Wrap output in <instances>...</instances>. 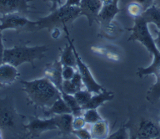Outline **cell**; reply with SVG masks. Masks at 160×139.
<instances>
[{
	"label": "cell",
	"mask_w": 160,
	"mask_h": 139,
	"mask_svg": "<svg viewBox=\"0 0 160 139\" xmlns=\"http://www.w3.org/2000/svg\"><path fill=\"white\" fill-rule=\"evenodd\" d=\"M148 22L142 15L134 18V24L132 28L128 29L131 31L128 41H138L150 54L153 56L152 64L146 68L140 67L138 69L137 76L139 77L147 76L148 75H157L160 73V52L156 47L154 39L152 38L148 27Z\"/></svg>",
	"instance_id": "1"
},
{
	"label": "cell",
	"mask_w": 160,
	"mask_h": 139,
	"mask_svg": "<svg viewBox=\"0 0 160 139\" xmlns=\"http://www.w3.org/2000/svg\"><path fill=\"white\" fill-rule=\"evenodd\" d=\"M28 101L35 107L48 108L61 96V92L46 77L31 81H21Z\"/></svg>",
	"instance_id": "2"
},
{
	"label": "cell",
	"mask_w": 160,
	"mask_h": 139,
	"mask_svg": "<svg viewBox=\"0 0 160 139\" xmlns=\"http://www.w3.org/2000/svg\"><path fill=\"white\" fill-rule=\"evenodd\" d=\"M81 15L79 6H67L63 4L54 10L51 11L48 15L38 19V30L47 29L51 32L54 29H63L74 22Z\"/></svg>",
	"instance_id": "3"
},
{
	"label": "cell",
	"mask_w": 160,
	"mask_h": 139,
	"mask_svg": "<svg viewBox=\"0 0 160 139\" xmlns=\"http://www.w3.org/2000/svg\"><path fill=\"white\" fill-rule=\"evenodd\" d=\"M48 51L46 45L29 46L18 45L10 49H4L3 61L5 63L11 64L12 66H21L22 64L28 62L34 67L35 60H40L45 56Z\"/></svg>",
	"instance_id": "4"
},
{
	"label": "cell",
	"mask_w": 160,
	"mask_h": 139,
	"mask_svg": "<svg viewBox=\"0 0 160 139\" xmlns=\"http://www.w3.org/2000/svg\"><path fill=\"white\" fill-rule=\"evenodd\" d=\"M0 29H14L18 32H34L38 31L36 21H31L21 13H13L0 16Z\"/></svg>",
	"instance_id": "5"
},
{
	"label": "cell",
	"mask_w": 160,
	"mask_h": 139,
	"mask_svg": "<svg viewBox=\"0 0 160 139\" xmlns=\"http://www.w3.org/2000/svg\"><path fill=\"white\" fill-rule=\"evenodd\" d=\"M63 30H64L65 34H66V38H67L68 43L71 45V46L73 49V51H74L75 56H76V61H77V70L78 71L80 75H81L85 89H87L88 91H89L92 93H99V92L102 91L104 90V87L95 81V79L93 78V76H92V73L90 71V69L82 61V58L80 57L79 54L78 52L77 49H76L75 45L72 43V40H70L69 31L68 29V27H64Z\"/></svg>",
	"instance_id": "6"
},
{
	"label": "cell",
	"mask_w": 160,
	"mask_h": 139,
	"mask_svg": "<svg viewBox=\"0 0 160 139\" xmlns=\"http://www.w3.org/2000/svg\"><path fill=\"white\" fill-rule=\"evenodd\" d=\"M23 129L27 131V136L31 138H37L46 131L58 130V127L53 116L47 119L30 117L28 123L23 126Z\"/></svg>",
	"instance_id": "7"
},
{
	"label": "cell",
	"mask_w": 160,
	"mask_h": 139,
	"mask_svg": "<svg viewBox=\"0 0 160 139\" xmlns=\"http://www.w3.org/2000/svg\"><path fill=\"white\" fill-rule=\"evenodd\" d=\"M18 115L8 97L0 100V128L12 130L18 124Z\"/></svg>",
	"instance_id": "8"
},
{
	"label": "cell",
	"mask_w": 160,
	"mask_h": 139,
	"mask_svg": "<svg viewBox=\"0 0 160 139\" xmlns=\"http://www.w3.org/2000/svg\"><path fill=\"white\" fill-rule=\"evenodd\" d=\"M132 138L158 139L160 138V125L150 119H142L136 132Z\"/></svg>",
	"instance_id": "9"
},
{
	"label": "cell",
	"mask_w": 160,
	"mask_h": 139,
	"mask_svg": "<svg viewBox=\"0 0 160 139\" xmlns=\"http://www.w3.org/2000/svg\"><path fill=\"white\" fill-rule=\"evenodd\" d=\"M103 3L101 0H81L79 8L81 15H84L88 21V25L97 20L98 15L102 8Z\"/></svg>",
	"instance_id": "10"
},
{
	"label": "cell",
	"mask_w": 160,
	"mask_h": 139,
	"mask_svg": "<svg viewBox=\"0 0 160 139\" xmlns=\"http://www.w3.org/2000/svg\"><path fill=\"white\" fill-rule=\"evenodd\" d=\"M43 74H44V77L48 79L61 92L63 78H62V65L60 61H55L52 63L47 64L45 66Z\"/></svg>",
	"instance_id": "11"
},
{
	"label": "cell",
	"mask_w": 160,
	"mask_h": 139,
	"mask_svg": "<svg viewBox=\"0 0 160 139\" xmlns=\"http://www.w3.org/2000/svg\"><path fill=\"white\" fill-rule=\"evenodd\" d=\"M30 0H0V14L27 13L30 8Z\"/></svg>",
	"instance_id": "12"
},
{
	"label": "cell",
	"mask_w": 160,
	"mask_h": 139,
	"mask_svg": "<svg viewBox=\"0 0 160 139\" xmlns=\"http://www.w3.org/2000/svg\"><path fill=\"white\" fill-rule=\"evenodd\" d=\"M118 3V0H113L111 3L102 5L96 20L99 25H104L113 21L115 16L120 12Z\"/></svg>",
	"instance_id": "13"
},
{
	"label": "cell",
	"mask_w": 160,
	"mask_h": 139,
	"mask_svg": "<svg viewBox=\"0 0 160 139\" xmlns=\"http://www.w3.org/2000/svg\"><path fill=\"white\" fill-rule=\"evenodd\" d=\"M19 72L16 66L5 62L0 66V83L3 86L14 83L19 78Z\"/></svg>",
	"instance_id": "14"
},
{
	"label": "cell",
	"mask_w": 160,
	"mask_h": 139,
	"mask_svg": "<svg viewBox=\"0 0 160 139\" xmlns=\"http://www.w3.org/2000/svg\"><path fill=\"white\" fill-rule=\"evenodd\" d=\"M73 116H74L72 113H65L53 116L56 125H57L58 130L59 131L61 135L66 136H70L71 134H72Z\"/></svg>",
	"instance_id": "15"
},
{
	"label": "cell",
	"mask_w": 160,
	"mask_h": 139,
	"mask_svg": "<svg viewBox=\"0 0 160 139\" xmlns=\"http://www.w3.org/2000/svg\"><path fill=\"white\" fill-rule=\"evenodd\" d=\"M114 97V94L112 91H107L104 89L103 91L99 92V93H94L93 96H92L89 101L88 102L85 106H82L83 110L86 109H97L99 106H101L102 104H104L107 101H109L112 100Z\"/></svg>",
	"instance_id": "16"
},
{
	"label": "cell",
	"mask_w": 160,
	"mask_h": 139,
	"mask_svg": "<svg viewBox=\"0 0 160 139\" xmlns=\"http://www.w3.org/2000/svg\"><path fill=\"white\" fill-rule=\"evenodd\" d=\"M65 113H72L71 109L68 107L67 103L65 102L64 100L60 96L59 98L52 103V105L50 107L46 109V111H43L45 116H55V115H61V114Z\"/></svg>",
	"instance_id": "17"
},
{
	"label": "cell",
	"mask_w": 160,
	"mask_h": 139,
	"mask_svg": "<svg viewBox=\"0 0 160 139\" xmlns=\"http://www.w3.org/2000/svg\"><path fill=\"white\" fill-rule=\"evenodd\" d=\"M108 122L106 120H100V121L92 124L90 132L93 139H105L108 136Z\"/></svg>",
	"instance_id": "18"
},
{
	"label": "cell",
	"mask_w": 160,
	"mask_h": 139,
	"mask_svg": "<svg viewBox=\"0 0 160 139\" xmlns=\"http://www.w3.org/2000/svg\"><path fill=\"white\" fill-rule=\"evenodd\" d=\"M122 32H123V29L118 24L114 23V21H112L111 23L104 24V25H100L99 35L108 40L116 39Z\"/></svg>",
	"instance_id": "19"
},
{
	"label": "cell",
	"mask_w": 160,
	"mask_h": 139,
	"mask_svg": "<svg viewBox=\"0 0 160 139\" xmlns=\"http://www.w3.org/2000/svg\"><path fill=\"white\" fill-rule=\"evenodd\" d=\"M60 62L62 66H72L77 69V61L73 49L69 43L66 45L60 55Z\"/></svg>",
	"instance_id": "20"
},
{
	"label": "cell",
	"mask_w": 160,
	"mask_h": 139,
	"mask_svg": "<svg viewBox=\"0 0 160 139\" xmlns=\"http://www.w3.org/2000/svg\"><path fill=\"white\" fill-rule=\"evenodd\" d=\"M142 16L148 24H153L158 29H160V8L152 4L142 13Z\"/></svg>",
	"instance_id": "21"
},
{
	"label": "cell",
	"mask_w": 160,
	"mask_h": 139,
	"mask_svg": "<svg viewBox=\"0 0 160 139\" xmlns=\"http://www.w3.org/2000/svg\"><path fill=\"white\" fill-rule=\"evenodd\" d=\"M61 96L62 98L64 100V101L67 103L71 111H72V114L74 116H82L83 113V109L81 106H80L77 100L75 99L73 95H70V94H67L65 92H61Z\"/></svg>",
	"instance_id": "22"
},
{
	"label": "cell",
	"mask_w": 160,
	"mask_h": 139,
	"mask_svg": "<svg viewBox=\"0 0 160 139\" xmlns=\"http://www.w3.org/2000/svg\"><path fill=\"white\" fill-rule=\"evenodd\" d=\"M146 99L152 104L160 100V74L156 76V82L148 89Z\"/></svg>",
	"instance_id": "23"
},
{
	"label": "cell",
	"mask_w": 160,
	"mask_h": 139,
	"mask_svg": "<svg viewBox=\"0 0 160 139\" xmlns=\"http://www.w3.org/2000/svg\"><path fill=\"white\" fill-rule=\"evenodd\" d=\"M92 51L95 53L99 54L101 56H104L112 61H118L119 60V55L113 50H111L110 47H92Z\"/></svg>",
	"instance_id": "24"
},
{
	"label": "cell",
	"mask_w": 160,
	"mask_h": 139,
	"mask_svg": "<svg viewBox=\"0 0 160 139\" xmlns=\"http://www.w3.org/2000/svg\"><path fill=\"white\" fill-rule=\"evenodd\" d=\"M82 116L85 119L87 124H93L97 121L102 120V116L98 112L97 109H86L83 110Z\"/></svg>",
	"instance_id": "25"
},
{
	"label": "cell",
	"mask_w": 160,
	"mask_h": 139,
	"mask_svg": "<svg viewBox=\"0 0 160 139\" xmlns=\"http://www.w3.org/2000/svg\"><path fill=\"white\" fill-rule=\"evenodd\" d=\"M73 96H74L75 99L78 102V104L82 107V106H85L89 101L92 95V92L88 91L87 89H82V90L78 91Z\"/></svg>",
	"instance_id": "26"
},
{
	"label": "cell",
	"mask_w": 160,
	"mask_h": 139,
	"mask_svg": "<svg viewBox=\"0 0 160 139\" xmlns=\"http://www.w3.org/2000/svg\"><path fill=\"white\" fill-rule=\"evenodd\" d=\"M128 12L130 15L132 17H138L142 14V13L144 12V8H142V6L140 3H137V2H131L128 6Z\"/></svg>",
	"instance_id": "27"
},
{
	"label": "cell",
	"mask_w": 160,
	"mask_h": 139,
	"mask_svg": "<svg viewBox=\"0 0 160 139\" xmlns=\"http://www.w3.org/2000/svg\"><path fill=\"white\" fill-rule=\"evenodd\" d=\"M108 139H128L130 138L129 134L128 132V128L126 126H122L118 131L110 134L108 136Z\"/></svg>",
	"instance_id": "28"
},
{
	"label": "cell",
	"mask_w": 160,
	"mask_h": 139,
	"mask_svg": "<svg viewBox=\"0 0 160 139\" xmlns=\"http://www.w3.org/2000/svg\"><path fill=\"white\" fill-rule=\"evenodd\" d=\"M78 91H79V90L76 87L74 84L72 83L71 80H63L61 92H65V93L70 94V95H74Z\"/></svg>",
	"instance_id": "29"
},
{
	"label": "cell",
	"mask_w": 160,
	"mask_h": 139,
	"mask_svg": "<svg viewBox=\"0 0 160 139\" xmlns=\"http://www.w3.org/2000/svg\"><path fill=\"white\" fill-rule=\"evenodd\" d=\"M72 134L76 136L79 139H91L92 138V135L90 132V130L86 129L85 127L80 129H74L72 131Z\"/></svg>",
	"instance_id": "30"
},
{
	"label": "cell",
	"mask_w": 160,
	"mask_h": 139,
	"mask_svg": "<svg viewBox=\"0 0 160 139\" xmlns=\"http://www.w3.org/2000/svg\"><path fill=\"white\" fill-rule=\"evenodd\" d=\"M77 69L69 66H62V78L63 80H71L76 73Z\"/></svg>",
	"instance_id": "31"
},
{
	"label": "cell",
	"mask_w": 160,
	"mask_h": 139,
	"mask_svg": "<svg viewBox=\"0 0 160 139\" xmlns=\"http://www.w3.org/2000/svg\"><path fill=\"white\" fill-rule=\"evenodd\" d=\"M86 121L85 119L83 118L82 116H73V121H72V127H73V130L74 129H80L83 128L86 126Z\"/></svg>",
	"instance_id": "32"
},
{
	"label": "cell",
	"mask_w": 160,
	"mask_h": 139,
	"mask_svg": "<svg viewBox=\"0 0 160 139\" xmlns=\"http://www.w3.org/2000/svg\"><path fill=\"white\" fill-rule=\"evenodd\" d=\"M71 81L74 84L75 86H76V87H77L78 90H82V89L85 88L84 85H83V82H82V77H81V75H80L78 70L77 71H76V73L74 74L73 77L71 79Z\"/></svg>",
	"instance_id": "33"
},
{
	"label": "cell",
	"mask_w": 160,
	"mask_h": 139,
	"mask_svg": "<svg viewBox=\"0 0 160 139\" xmlns=\"http://www.w3.org/2000/svg\"><path fill=\"white\" fill-rule=\"evenodd\" d=\"M133 2L140 3L142 6V8H144L145 11L148 8H149L150 6H152L154 3V0H133Z\"/></svg>",
	"instance_id": "34"
},
{
	"label": "cell",
	"mask_w": 160,
	"mask_h": 139,
	"mask_svg": "<svg viewBox=\"0 0 160 139\" xmlns=\"http://www.w3.org/2000/svg\"><path fill=\"white\" fill-rule=\"evenodd\" d=\"M52 3V8H51V11L54 10L57 8H58V6H62V0H48Z\"/></svg>",
	"instance_id": "35"
},
{
	"label": "cell",
	"mask_w": 160,
	"mask_h": 139,
	"mask_svg": "<svg viewBox=\"0 0 160 139\" xmlns=\"http://www.w3.org/2000/svg\"><path fill=\"white\" fill-rule=\"evenodd\" d=\"M81 0H66L65 5L67 6H79Z\"/></svg>",
	"instance_id": "36"
},
{
	"label": "cell",
	"mask_w": 160,
	"mask_h": 139,
	"mask_svg": "<svg viewBox=\"0 0 160 139\" xmlns=\"http://www.w3.org/2000/svg\"><path fill=\"white\" fill-rule=\"evenodd\" d=\"M50 33H51V35H52V38L55 39L59 38L60 35H61V33H60V29H54Z\"/></svg>",
	"instance_id": "37"
},
{
	"label": "cell",
	"mask_w": 160,
	"mask_h": 139,
	"mask_svg": "<svg viewBox=\"0 0 160 139\" xmlns=\"http://www.w3.org/2000/svg\"><path fill=\"white\" fill-rule=\"evenodd\" d=\"M154 42L155 45H156V47L160 52V29H158V31L157 38L154 39Z\"/></svg>",
	"instance_id": "38"
},
{
	"label": "cell",
	"mask_w": 160,
	"mask_h": 139,
	"mask_svg": "<svg viewBox=\"0 0 160 139\" xmlns=\"http://www.w3.org/2000/svg\"><path fill=\"white\" fill-rule=\"evenodd\" d=\"M3 51H4V49H0V66L2 63H4V61H3Z\"/></svg>",
	"instance_id": "39"
},
{
	"label": "cell",
	"mask_w": 160,
	"mask_h": 139,
	"mask_svg": "<svg viewBox=\"0 0 160 139\" xmlns=\"http://www.w3.org/2000/svg\"><path fill=\"white\" fill-rule=\"evenodd\" d=\"M0 49H4L3 43H2V29H0Z\"/></svg>",
	"instance_id": "40"
},
{
	"label": "cell",
	"mask_w": 160,
	"mask_h": 139,
	"mask_svg": "<svg viewBox=\"0 0 160 139\" xmlns=\"http://www.w3.org/2000/svg\"><path fill=\"white\" fill-rule=\"evenodd\" d=\"M101 1H102L103 4H108V3H111V2H112L113 0H101Z\"/></svg>",
	"instance_id": "41"
},
{
	"label": "cell",
	"mask_w": 160,
	"mask_h": 139,
	"mask_svg": "<svg viewBox=\"0 0 160 139\" xmlns=\"http://www.w3.org/2000/svg\"><path fill=\"white\" fill-rule=\"evenodd\" d=\"M154 5L158 6V8H160V0H154Z\"/></svg>",
	"instance_id": "42"
},
{
	"label": "cell",
	"mask_w": 160,
	"mask_h": 139,
	"mask_svg": "<svg viewBox=\"0 0 160 139\" xmlns=\"http://www.w3.org/2000/svg\"><path fill=\"white\" fill-rule=\"evenodd\" d=\"M2 138V129L0 128V139Z\"/></svg>",
	"instance_id": "43"
},
{
	"label": "cell",
	"mask_w": 160,
	"mask_h": 139,
	"mask_svg": "<svg viewBox=\"0 0 160 139\" xmlns=\"http://www.w3.org/2000/svg\"><path fill=\"white\" fill-rule=\"evenodd\" d=\"M3 86H4L3 85H2V84L0 83V88H2V87H3Z\"/></svg>",
	"instance_id": "44"
},
{
	"label": "cell",
	"mask_w": 160,
	"mask_h": 139,
	"mask_svg": "<svg viewBox=\"0 0 160 139\" xmlns=\"http://www.w3.org/2000/svg\"><path fill=\"white\" fill-rule=\"evenodd\" d=\"M158 123H159V125H160V119H159V120H158Z\"/></svg>",
	"instance_id": "45"
}]
</instances>
